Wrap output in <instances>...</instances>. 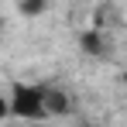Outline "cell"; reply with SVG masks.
I'll use <instances>...</instances> for the list:
<instances>
[{"instance_id":"1","label":"cell","mask_w":127,"mask_h":127,"mask_svg":"<svg viewBox=\"0 0 127 127\" xmlns=\"http://www.w3.org/2000/svg\"><path fill=\"white\" fill-rule=\"evenodd\" d=\"M7 113H14V117H24V120H41V117H45L41 86H24V83H14V93H10Z\"/></svg>"},{"instance_id":"2","label":"cell","mask_w":127,"mask_h":127,"mask_svg":"<svg viewBox=\"0 0 127 127\" xmlns=\"http://www.w3.org/2000/svg\"><path fill=\"white\" fill-rule=\"evenodd\" d=\"M41 103H45V113H69L72 110L69 96L59 89H41Z\"/></svg>"},{"instance_id":"3","label":"cell","mask_w":127,"mask_h":127,"mask_svg":"<svg viewBox=\"0 0 127 127\" xmlns=\"http://www.w3.org/2000/svg\"><path fill=\"white\" fill-rule=\"evenodd\" d=\"M79 41H83V52H86V55H106V38L100 34V31H86Z\"/></svg>"},{"instance_id":"4","label":"cell","mask_w":127,"mask_h":127,"mask_svg":"<svg viewBox=\"0 0 127 127\" xmlns=\"http://www.w3.org/2000/svg\"><path fill=\"white\" fill-rule=\"evenodd\" d=\"M48 10V0H21V14L24 17H38Z\"/></svg>"},{"instance_id":"5","label":"cell","mask_w":127,"mask_h":127,"mask_svg":"<svg viewBox=\"0 0 127 127\" xmlns=\"http://www.w3.org/2000/svg\"><path fill=\"white\" fill-rule=\"evenodd\" d=\"M3 117H7V100L0 96V120H3Z\"/></svg>"}]
</instances>
